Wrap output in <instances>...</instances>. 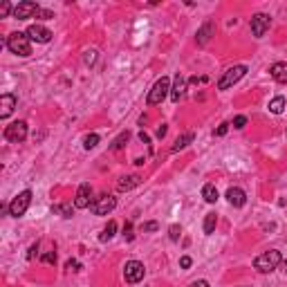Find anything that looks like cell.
<instances>
[{"label": "cell", "mask_w": 287, "mask_h": 287, "mask_svg": "<svg viewBox=\"0 0 287 287\" xmlns=\"http://www.w3.org/2000/svg\"><path fill=\"white\" fill-rule=\"evenodd\" d=\"M7 50H9L11 54H16V57H29L32 54V41H29V36L25 32H14L7 36L5 41Z\"/></svg>", "instance_id": "cell-1"}, {"label": "cell", "mask_w": 287, "mask_h": 287, "mask_svg": "<svg viewBox=\"0 0 287 287\" xmlns=\"http://www.w3.org/2000/svg\"><path fill=\"white\" fill-rule=\"evenodd\" d=\"M281 263H283L281 251L269 249V251H265V254H260V256L254 258V269L260 272V274H269V272H274Z\"/></svg>", "instance_id": "cell-2"}, {"label": "cell", "mask_w": 287, "mask_h": 287, "mask_svg": "<svg viewBox=\"0 0 287 287\" xmlns=\"http://www.w3.org/2000/svg\"><path fill=\"white\" fill-rule=\"evenodd\" d=\"M169 94H171V79H169V76H162V79H157L155 85L151 88L146 104L148 106H160L162 101L169 97Z\"/></svg>", "instance_id": "cell-3"}, {"label": "cell", "mask_w": 287, "mask_h": 287, "mask_svg": "<svg viewBox=\"0 0 287 287\" xmlns=\"http://www.w3.org/2000/svg\"><path fill=\"white\" fill-rule=\"evenodd\" d=\"M29 204H32V191H29V188H25V191H20V193L16 195L14 200H11V204H9V216H11V218H23L25 213H27Z\"/></svg>", "instance_id": "cell-4"}, {"label": "cell", "mask_w": 287, "mask_h": 287, "mask_svg": "<svg viewBox=\"0 0 287 287\" xmlns=\"http://www.w3.org/2000/svg\"><path fill=\"white\" fill-rule=\"evenodd\" d=\"M245 74H247V65H233V67H229V70L222 74V79L218 81V90L233 88V85L238 83V81H240Z\"/></svg>", "instance_id": "cell-5"}, {"label": "cell", "mask_w": 287, "mask_h": 287, "mask_svg": "<svg viewBox=\"0 0 287 287\" xmlns=\"http://www.w3.org/2000/svg\"><path fill=\"white\" fill-rule=\"evenodd\" d=\"M144 276H146V267H144V263H139V260H128L126 267H123V278H126V283L135 285V283L144 281Z\"/></svg>", "instance_id": "cell-6"}, {"label": "cell", "mask_w": 287, "mask_h": 287, "mask_svg": "<svg viewBox=\"0 0 287 287\" xmlns=\"http://www.w3.org/2000/svg\"><path fill=\"white\" fill-rule=\"evenodd\" d=\"M5 139L11 144H20L27 139V123L25 121H14L9 126H5Z\"/></svg>", "instance_id": "cell-7"}, {"label": "cell", "mask_w": 287, "mask_h": 287, "mask_svg": "<svg viewBox=\"0 0 287 287\" xmlns=\"http://www.w3.org/2000/svg\"><path fill=\"white\" fill-rule=\"evenodd\" d=\"M117 207V200L113 198V195H108V193H104V195H99V198L94 200L92 202V213L94 216H108L110 211H113V209Z\"/></svg>", "instance_id": "cell-8"}, {"label": "cell", "mask_w": 287, "mask_h": 287, "mask_svg": "<svg viewBox=\"0 0 287 287\" xmlns=\"http://www.w3.org/2000/svg\"><path fill=\"white\" fill-rule=\"evenodd\" d=\"M269 25H272V18H269L267 14H256V16H251L249 27H251V34H254L256 38H263L265 32L269 29Z\"/></svg>", "instance_id": "cell-9"}, {"label": "cell", "mask_w": 287, "mask_h": 287, "mask_svg": "<svg viewBox=\"0 0 287 287\" xmlns=\"http://www.w3.org/2000/svg\"><path fill=\"white\" fill-rule=\"evenodd\" d=\"M92 186L90 184H81L76 188V198H74V209H88L92 207Z\"/></svg>", "instance_id": "cell-10"}, {"label": "cell", "mask_w": 287, "mask_h": 287, "mask_svg": "<svg viewBox=\"0 0 287 287\" xmlns=\"http://www.w3.org/2000/svg\"><path fill=\"white\" fill-rule=\"evenodd\" d=\"M38 9H41V7H38L36 2H32V0H25V2H18V5L14 7V18L27 20V18H32V16H36Z\"/></svg>", "instance_id": "cell-11"}, {"label": "cell", "mask_w": 287, "mask_h": 287, "mask_svg": "<svg viewBox=\"0 0 287 287\" xmlns=\"http://www.w3.org/2000/svg\"><path fill=\"white\" fill-rule=\"evenodd\" d=\"M25 34L29 36V41H36V43H50L52 41V32L47 27H43V25H29L27 29H25Z\"/></svg>", "instance_id": "cell-12"}, {"label": "cell", "mask_w": 287, "mask_h": 287, "mask_svg": "<svg viewBox=\"0 0 287 287\" xmlns=\"http://www.w3.org/2000/svg\"><path fill=\"white\" fill-rule=\"evenodd\" d=\"M227 200H229L231 207L240 209V207H245V204H247V193L242 191V188H238V186H231L229 191H227Z\"/></svg>", "instance_id": "cell-13"}, {"label": "cell", "mask_w": 287, "mask_h": 287, "mask_svg": "<svg viewBox=\"0 0 287 287\" xmlns=\"http://www.w3.org/2000/svg\"><path fill=\"white\" fill-rule=\"evenodd\" d=\"M213 34H216V20L209 18L207 23L198 29V38H195V41H198V45H207V43L211 41Z\"/></svg>", "instance_id": "cell-14"}, {"label": "cell", "mask_w": 287, "mask_h": 287, "mask_svg": "<svg viewBox=\"0 0 287 287\" xmlns=\"http://www.w3.org/2000/svg\"><path fill=\"white\" fill-rule=\"evenodd\" d=\"M184 94H186V79H184V76L177 72V74H175V79H173V88H171V99L177 104Z\"/></svg>", "instance_id": "cell-15"}, {"label": "cell", "mask_w": 287, "mask_h": 287, "mask_svg": "<svg viewBox=\"0 0 287 287\" xmlns=\"http://www.w3.org/2000/svg\"><path fill=\"white\" fill-rule=\"evenodd\" d=\"M16 108V97L9 92H5L0 97V119H7Z\"/></svg>", "instance_id": "cell-16"}, {"label": "cell", "mask_w": 287, "mask_h": 287, "mask_svg": "<svg viewBox=\"0 0 287 287\" xmlns=\"http://www.w3.org/2000/svg\"><path fill=\"white\" fill-rule=\"evenodd\" d=\"M269 74H272V79L276 81V83H287V63H274L272 67H269Z\"/></svg>", "instance_id": "cell-17"}, {"label": "cell", "mask_w": 287, "mask_h": 287, "mask_svg": "<svg viewBox=\"0 0 287 287\" xmlns=\"http://www.w3.org/2000/svg\"><path fill=\"white\" fill-rule=\"evenodd\" d=\"M141 184V177L139 175H128V177H121L117 182V188L119 191H130V188H135V186H139Z\"/></svg>", "instance_id": "cell-18"}, {"label": "cell", "mask_w": 287, "mask_h": 287, "mask_svg": "<svg viewBox=\"0 0 287 287\" xmlns=\"http://www.w3.org/2000/svg\"><path fill=\"white\" fill-rule=\"evenodd\" d=\"M195 139V135L193 132H184L182 137H177V139H175V144H173V148H171V151L173 153H179V151H184V148L188 146V144H191V141Z\"/></svg>", "instance_id": "cell-19"}, {"label": "cell", "mask_w": 287, "mask_h": 287, "mask_svg": "<svg viewBox=\"0 0 287 287\" xmlns=\"http://www.w3.org/2000/svg\"><path fill=\"white\" fill-rule=\"evenodd\" d=\"M202 198H204V202H209V204H216L218 202V188H216V184H204V188H202Z\"/></svg>", "instance_id": "cell-20"}, {"label": "cell", "mask_w": 287, "mask_h": 287, "mask_svg": "<svg viewBox=\"0 0 287 287\" xmlns=\"http://www.w3.org/2000/svg\"><path fill=\"white\" fill-rule=\"evenodd\" d=\"M115 233H117V222H115V220H110L108 225H106V229L99 233V240H101V242L113 240V235H115Z\"/></svg>", "instance_id": "cell-21"}, {"label": "cell", "mask_w": 287, "mask_h": 287, "mask_svg": "<svg viewBox=\"0 0 287 287\" xmlns=\"http://www.w3.org/2000/svg\"><path fill=\"white\" fill-rule=\"evenodd\" d=\"M283 110H285V97H274V99L269 101V113L281 115Z\"/></svg>", "instance_id": "cell-22"}, {"label": "cell", "mask_w": 287, "mask_h": 287, "mask_svg": "<svg viewBox=\"0 0 287 287\" xmlns=\"http://www.w3.org/2000/svg\"><path fill=\"white\" fill-rule=\"evenodd\" d=\"M216 225H218V216L216 213H207V218H204V233L211 235L216 231Z\"/></svg>", "instance_id": "cell-23"}, {"label": "cell", "mask_w": 287, "mask_h": 287, "mask_svg": "<svg viewBox=\"0 0 287 287\" xmlns=\"http://www.w3.org/2000/svg\"><path fill=\"white\" fill-rule=\"evenodd\" d=\"M128 139H130V132L126 130V132H121V135H119L117 139L113 141V146H110V148H113V151H121V148L128 144Z\"/></svg>", "instance_id": "cell-24"}, {"label": "cell", "mask_w": 287, "mask_h": 287, "mask_svg": "<svg viewBox=\"0 0 287 287\" xmlns=\"http://www.w3.org/2000/svg\"><path fill=\"white\" fill-rule=\"evenodd\" d=\"M97 144H99V135H97V132H92V135H85V139H83V148H85V151L94 148Z\"/></svg>", "instance_id": "cell-25"}, {"label": "cell", "mask_w": 287, "mask_h": 287, "mask_svg": "<svg viewBox=\"0 0 287 287\" xmlns=\"http://www.w3.org/2000/svg\"><path fill=\"white\" fill-rule=\"evenodd\" d=\"M54 213H61L63 218H72V204H57Z\"/></svg>", "instance_id": "cell-26"}, {"label": "cell", "mask_w": 287, "mask_h": 287, "mask_svg": "<svg viewBox=\"0 0 287 287\" xmlns=\"http://www.w3.org/2000/svg\"><path fill=\"white\" fill-rule=\"evenodd\" d=\"M9 11L14 14V7H11L7 0H2V2H0V18H7V16H9Z\"/></svg>", "instance_id": "cell-27"}, {"label": "cell", "mask_w": 287, "mask_h": 287, "mask_svg": "<svg viewBox=\"0 0 287 287\" xmlns=\"http://www.w3.org/2000/svg\"><path fill=\"white\" fill-rule=\"evenodd\" d=\"M179 235H182V227H179V225H171V229H169V238H171V240H179Z\"/></svg>", "instance_id": "cell-28"}, {"label": "cell", "mask_w": 287, "mask_h": 287, "mask_svg": "<svg viewBox=\"0 0 287 287\" xmlns=\"http://www.w3.org/2000/svg\"><path fill=\"white\" fill-rule=\"evenodd\" d=\"M41 260H43L45 265H54V263H57V251L52 249V251H47V254H43Z\"/></svg>", "instance_id": "cell-29"}, {"label": "cell", "mask_w": 287, "mask_h": 287, "mask_svg": "<svg viewBox=\"0 0 287 287\" xmlns=\"http://www.w3.org/2000/svg\"><path fill=\"white\" fill-rule=\"evenodd\" d=\"M65 269H67V272H79V269H81V265H79V260H74V258H70V260H67V263H65Z\"/></svg>", "instance_id": "cell-30"}, {"label": "cell", "mask_w": 287, "mask_h": 287, "mask_svg": "<svg viewBox=\"0 0 287 287\" xmlns=\"http://www.w3.org/2000/svg\"><path fill=\"white\" fill-rule=\"evenodd\" d=\"M85 65H92L94 61H97V52H94V50H90V52H85Z\"/></svg>", "instance_id": "cell-31"}, {"label": "cell", "mask_w": 287, "mask_h": 287, "mask_svg": "<svg viewBox=\"0 0 287 287\" xmlns=\"http://www.w3.org/2000/svg\"><path fill=\"white\" fill-rule=\"evenodd\" d=\"M245 126H247V117H242V115H240V117L233 119V128H238V130H240V128H245Z\"/></svg>", "instance_id": "cell-32"}, {"label": "cell", "mask_w": 287, "mask_h": 287, "mask_svg": "<svg viewBox=\"0 0 287 287\" xmlns=\"http://www.w3.org/2000/svg\"><path fill=\"white\" fill-rule=\"evenodd\" d=\"M157 229H160L157 222H144V225H141V231H157Z\"/></svg>", "instance_id": "cell-33"}, {"label": "cell", "mask_w": 287, "mask_h": 287, "mask_svg": "<svg viewBox=\"0 0 287 287\" xmlns=\"http://www.w3.org/2000/svg\"><path fill=\"white\" fill-rule=\"evenodd\" d=\"M123 235H126V240H132L135 235H132V225L130 222H126V227H123Z\"/></svg>", "instance_id": "cell-34"}, {"label": "cell", "mask_w": 287, "mask_h": 287, "mask_svg": "<svg viewBox=\"0 0 287 287\" xmlns=\"http://www.w3.org/2000/svg\"><path fill=\"white\" fill-rule=\"evenodd\" d=\"M36 18H43V20H47V18H54V14H52V11H47V9H38Z\"/></svg>", "instance_id": "cell-35"}, {"label": "cell", "mask_w": 287, "mask_h": 287, "mask_svg": "<svg viewBox=\"0 0 287 287\" xmlns=\"http://www.w3.org/2000/svg\"><path fill=\"white\" fill-rule=\"evenodd\" d=\"M227 130H229V123H220V128H218V130L213 132V135H216V137H225Z\"/></svg>", "instance_id": "cell-36"}, {"label": "cell", "mask_w": 287, "mask_h": 287, "mask_svg": "<svg viewBox=\"0 0 287 287\" xmlns=\"http://www.w3.org/2000/svg\"><path fill=\"white\" fill-rule=\"evenodd\" d=\"M191 263H193V260L188 258V256H182V258H179V267H182V269H188V267H191Z\"/></svg>", "instance_id": "cell-37"}, {"label": "cell", "mask_w": 287, "mask_h": 287, "mask_svg": "<svg viewBox=\"0 0 287 287\" xmlns=\"http://www.w3.org/2000/svg\"><path fill=\"white\" fill-rule=\"evenodd\" d=\"M188 287H211V285H209V281H204V278H200V281H193V283H191V285H188Z\"/></svg>", "instance_id": "cell-38"}, {"label": "cell", "mask_w": 287, "mask_h": 287, "mask_svg": "<svg viewBox=\"0 0 287 287\" xmlns=\"http://www.w3.org/2000/svg\"><path fill=\"white\" fill-rule=\"evenodd\" d=\"M166 132H169V126H166V123H162V126L157 128V137H160V139H164Z\"/></svg>", "instance_id": "cell-39"}, {"label": "cell", "mask_w": 287, "mask_h": 287, "mask_svg": "<svg viewBox=\"0 0 287 287\" xmlns=\"http://www.w3.org/2000/svg\"><path fill=\"white\" fill-rule=\"evenodd\" d=\"M36 251H38V242H34V245H32V247H29V251H27V258H29V260H32V258H34V256H36Z\"/></svg>", "instance_id": "cell-40"}, {"label": "cell", "mask_w": 287, "mask_h": 287, "mask_svg": "<svg viewBox=\"0 0 287 287\" xmlns=\"http://www.w3.org/2000/svg\"><path fill=\"white\" fill-rule=\"evenodd\" d=\"M139 139L144 141V144H151V137H148L146 132H139Z\"/></svg>", "instance_id": "cell-41"}]
</instances>
